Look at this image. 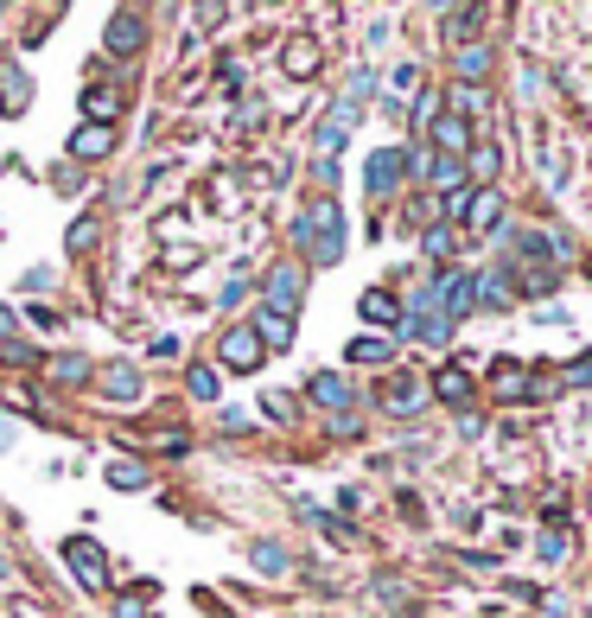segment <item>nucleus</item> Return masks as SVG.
Listing matches in <instances>:
<instances>
[{"label":"nucleus","mask_w":592,"mask_h":618,"mask_svg":"<svg viewBox=\"0 0 592 618\" xmlns=\"http://www.w3.org/2000/svg\"><path fill=\"white\" fill-rule=\"evenodd\" d=\"M338 230H344V217H338V204H332V198L306 204V217L293 223V236H300V249L312 255V262H325V268H332L338 255H344V243H338Z\"/></svg>","instance_id":"obj_1"},{"label":"nucleus","mask_w":592,"mask_h":618,"mask_svg":"<svg viewBox=\"0 0 592 618\" xmlns=\"http://www.w3.org/2000/svg\"><path fill=\"white\" fill-rule=\"evenodd\" d=\"M261 357H268V345L255 338V325H230V332L217 338V364H223V370H236V376L261 370Z\"/></svg>","instance_id":"obj_2"},{"label":"nucleus","mask_w":592,"mask_h":618,"mask_svg":"<svg viewBox=\"0 0 592 618\" xmlns=\"http://www.w3.org/2000/svg\"><path fill=\"white\" fill-rule=\"evenodd\" d=\"M433 306H440V319L452 325V319H465L478 306V274H465V268H452V274H440L433 281Z\"/></svg>","instance_id":"obj_3"},{"label":"nucleus","mask_w":592,"mask_h":618,"mask_svg":"<svg viewBox=\"0 0 592 618\" xmlns=\"http://www.w3.org/2000/svg\"><path fill=\"white\" fill-rule=\"evenodd\" d=\"M64 561L77 568V580H83L90 593H102V587H109V568H102V548H96L90 536H71V542H64Z\"/></svg>","instance_id":"obj_4"},{"label":"nucleus","mask_w":592,"mask_h":618,"mask_svg":"<svg viewBox=\"0 0 592 618\" xmlns=\"http://www.w3.org/2000/svg\"><path fill=\"white\" fill-rule=\"evenodd\" d=\"M402 173H408V153L402 147H382V153H370V166H363V179H370L376 198H389L395 185H402Z\"/></svg>","instance_id":"obj_5"},{"label":"nucleus","mask_w":592,"mask_h":618,"mask_svg":"<svg viewBox=\"0 0 592 618\" xmlns=\"http://www.w3.org/2000/svg\"><path fill=\"white\" fill-rule=\"evenodd\" d=\"M465 230H472V236H484V230H497V217H503V192H497V185H484V192H472V198H465Z\"/></svg>","instance_id":"obj_6"},{"label":"nucleus","mask_w":592,"mask_h":618,"mask_svg":"<svg viewBox=\"0 0 592 618\" xmlns=\"http://www.w3.org/2000/svg\"><path fill=\"white\" fill-rule=\"evenodd\" d=\"M433 147H440L446 153V160H459V153L465 147H472V122H465V115H433Z\"/></svg>","instance_id":"obj_7"},{"label":"nucleus","mask_w":592,"mask_h":618,"mask_svg":"<svg viewBox=\"0 0 592 618\" xmlns=\"http://www.w3.org/2000/svg\"><path fill=\"white\" fill-rule=\"evenodd\" d=\"M261 294H268V313H287L293 319V306H300V268H274Z\"/></svg>","instance_id":"obj_8"},{"label":"nucleus","mask_w":592,"mask_h":618,"mask_svg":"<svg viewBox=\"0 0 592 618\" xmlns=\"http://www.w3.org/2000/svg\"><path fill=\"white\" fill-rule=\"evenodd\" d=\"M96 383H102V396H109V402H121V408H134V402H141V370H102L96 376Z\"/></svg>","instance_id":"obj_9"},{"label":"nucleus","mask_w":592,"mask_h":618,"mask_svg":"<svg viewBox=\"0 0 592 618\" xmlns=\"http://www.w3.org/2000/svg\"><path fill=\"white\" fill-rule=\"evenodd\" d=\"M421 402H427V383H414V376H395V383L382 389V408H389V415H414Z\"/></svg>","instance_id":"obj_10"},{"label":"nucleus","mask_w":592,"mask_h":618,"mask_svg":"<svg viewBox=\"0 0 592 618\" xmlns=\"http://www.w3.org/2000/svg\"><path fill=\"white\" fill-rule=\"evenodd\" d=\"M306 389H312V402H319V408H332V415H344V402H351V383H344L338 370H319Z\"/></svg>","instance_id":"obj_11"},{"label":"nucleus","mask_w":592,"mask_h":618,"mask_svg":"<svg viewBox=\"0 0 592 618\" xmlns=\"http://www.w3.org/2000/svg\"><path fill=\"white\" fill-rule=\"evenodd\" d=\"M433 396L452 402V408H465V402H472V376H465L459 364H446L440 376H433Z\"/></svg>","instance_id":"obj_12"},{"label":"nucleus","mask_w":592,"mask_h":618,"mask_svg":"<svg viewBox=\"0 0 592 618\" xmlns=\"http://www.w3.org/2000/svg\"><path fill=\"white\" fill-rule=\"evenodd\" d=\"M109 147H115V128H96V122H83V128H77V141H71L77 160H102Z\"/></svg>","instance_id":"obj_13"},{"label":"nucleus","mask_w":592,"mask_h":618,"mask_svg":"<svg viewBox=\"0 0 592 618\" xmlns=\"http://www.w3.org/2000/svg\"><path fill=\"white\" fill-rule=\"evenodd\" d=\"M255 338L281 351V345H293V319H287V313H268V306H261V313H255Z\"/></svg>","instance_id":"obj_14"},{"label":"nucleus","mask_w":592,"mask_h":618,"mask_svg":"<svg viewBox=\"0 0 592 618\" xmlns=\"http://www.w3.org/2000/svg\"><path fill=\"white\" fill-rule=\"evenodd\" d=\"M141 39H147L141 13H115V20H109V51H141Z\"/></svg>","instance_id":"obj_15"},{"label":"nucleus","mask_w":592,"mask_h":618,"mask_svg":"<svg viewBox=\"0 0 592 618\" xmlns=\"http://www.w3.org/2000/svg\"><path fill=\"white\" fill-rule=\"evenodd\" d=\"M83 109H90V122H96V128H109V115H121V90L96 83V90H83Z\"/></svg>","instance_id":"obj_16"},{"label":"nucleus","mask_w":592,"mask_h":618,"mask_svg":"<svg viewBox=\"0 0 592 618\" xmlns=\"http://www.w3.org/2000/svg\"><path fill=\"white\" fill-rule=\"evenodd\" d=\"M452 71H459L465 83H484V77H491V51H484V45H459V58H452Z\"/></svg>","instance_id":"obj_17"},{"label":"nucleus","mask_w":592,"mask_h":618,"mask_svg":"<svg viewBox=\"0 0 592 618\" xmlns=\"http://www.w3.org/2000/svg\"><path fill=\"white\" fill-rule=\"evenodd\" d=\"M363 319H376V325H402V300L382 294V287H370V294H363Z\"/></svg>","instance_id":"obj_18"},{"label":"nucleus","mask_w":592,"mask_h":618,"mask_svg":"<svg viewBox=\"0 0 592 618\" xmlns=\"http://www.w3.org/2000/svg\"><path fill=\"white\" fill-rule=\"evenodd\" d=\"M26 96H32L26 90V71H13V64H7V71H0V109H7V115L26 109Z\"/></svg>","instance_id":"obj_19"},{"label":"nucleus","mask_w":592,"mask_h":618,"mask_svg":"<svg viewBox=\"0 0 592 618\" xmlns=\"http://www.w3.org/2000/svg\"><path fill=\"white\" fill-rule=\"evenodd\" d=\"M395 357V338H357L351 345V364H389Z\"/></svg>","instance_id":"obj_20"},{"label":"nucleus","mask_w":592,"mask_h":618,"mask_svg":"<svg viewBox=\"0 0 592 618\" xmlns=\"http://www.w3.org/2000/svg\"><path fill=\"white\" fill-rule=\"evenodd\" d=\"M109 485H115V491H141V485H147V466H141V459H115V466H109Z\"/></svg>","instance_id":"obj_21"},{"label":"nucleus","mask_w":592,"mask_h":618,"mask_svg":"<svg viewBox=\"0 0 592 618\" xmlns=\"http://www.w3.org/2000/svg\"><path fill=\"white\" fill-rule=\"evenodd\" d=\"M185 389H191L198 402H211V396H217V370H211V364H191V370H185Z\"/></svg>","instance_id":"obj_22"},{"label":"nucleus","mask_w":592,"mask_h":618,"mask_svg":"<svg viewBox=\"0 0 592 618\" xmlns=\"http://www.w3.org/2000/svg\"><path fill=\"white\" fill-rule=\"evenodd\" d=\"M312 64H319V45H312V39H293V45H287V71H293V77H306Z\"/></svg>","instance_id":"obj_23"},{"label":"nucleus","mask_w":592,"mask_h":618,"mask_svg":"<svg viewBox=\"0 0 592 618\" xmlns=\"http://www.w3.org/2000/svg\"><path fill=\"white\" fill-rule=\"evenodd\" d=\"M51 376H58V383H83L90 364H83V357H51Z\"/></svg>","instance_id":"obj_24"},{"label":"nucleus","mask_w":592,"mask_h":618,"mask_svg":"<svg viewBox=\"0 0 592 618\" xmlns=\"http://www.w3.org/2000/svg\"><path fill=\"white\" fill-rule=\"evenodd\" d=\"M452 249H459V236H452L446 223H440V230H427V255H433V262H446Z\"/></svg>","instance_id":"obj_25"},{"label":"nucleus","mask_w":592,"mask_h":618,"mask_svg":"<svg viewBox=\"0 0 592 618\" xmlns=\"http://www.w3.org/2000/svg\"><path fill=\"white\" fill-rule=\"evenodd\" d=\"M522 383H529L522 364H497V389H503V396H522Z\"/></svg>","instance_id":"obj_26"},{"label":"nucleus","mask_w":592,"mask_h":618,"mask_svg":"<svg viewBox=\"0 0 592 618\" xmlns=\"http://www.w3.org/2000/svg\"><path fill=\"white\" fill-rule=\"evenodd\" d=\"M472 173H478V179L497 173V147H478V153H472Z\"/></svg>","instance_id":"obj_27"},{"label":"nucleus","mask_w":592,"mask_h":618,"mask_svg":"<svg viewBox=\"0 0 592 618\" xmlns=\"http://www.w3.org/2000/svg\"><path fill=\"white\" fill-rule=\"evenodd\" d=\"M255 568H268V574H281V568H287V555H281V548H255Z\"/></svg>","instance_id":"obj_28"},{"label":"nucleus","mask_w":592,"mask_h":618,"mask_svg":"<svg viewBox=\"0 0 592 618\" xmlns=\"http://www.w3.org/2000/svg\"><path fill=\"white\" fill-rule=\"evenodd\" d=\"M561 555H567V536L554 529V536H542V561H561Z\"/></svg>","instance_id":"obj_29"},{"label":"nucleus","mask_w":592,"mask_h":618,"mask_svg":"<svg viewBox=\"0 0 592 618\" xmlns=\"http://www.w3.org/2000/svg\"><path fill=\"white\" fill-rule=\"evenodd\" d=\"M561 383H592V357H580V364H573V370L561 376Z\"/></svg>","instance_id":"obj_30"},{"label":"nucleus","mask_w":592,"mask_h":618,"mask_svg":"<svg viewBox=\"0 0 592 618\" xmlns=\"http://www.w3.org/2000/svg\"><path fill=\"white\" fill-rule=\"evenodd\" d=\"M13 332V306H0V338H7Z\"/></svg>","instance_id":"obj_31"}]
</instances>
